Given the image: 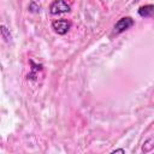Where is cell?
<instances>
[{"instance_id": "obj_1", "label": "cell", "mask_w": 154, "mask_h": 154, "mask_svg": "<svg viewBox=\"0 0 154 154\" xmlns=\"http://www.w3.org/2000/svg\"><path fill=\"white\" fill-rule=\"evenodd\" d=\"M70 10L71 7L65 0H54L49 6L51 14H61V13L70 12Z\"/></svg>"}, {"instance_id": "obj_2", "label": "cell", "mask_w": 154, "mask_h": 154, "mask_svg": "<svg viewBox=\"0 0 154 154\" xmlns=\"http://www.w3.org/2000/svg\"><path fill=\"white\" fill-rule=\"evenodd\" d=\"M134 24H135V22L131 17H123L114 24V28H113L114 30L113 31H114V34H120V32L128 30L129 28H131Z\"/></svg>"}, {"instance_id": "obj_3", "label": "cell", "mask_w": 154, "mask_h": 154, "mask_svg": "<svg viewBox=\"0 0 154 154\" xmlns=\"http://www.w3.org/2000/svg\"><path fill=\"white\" fill-rule=\"evenodd\" d=\"M52 28L54 29V31L59 35H65L70 28H71V23L66 19H58V20H54L52 23Z\"/></svg>"}, {"instance_id": "obj_4", "label": "cell", "mask_w": 154, "mask_h": 154, "mask_svg": "<svg viewBox=\"0 0 154 154\" xmlns=\"http://www.w3.org/2000/svg\"><path fill=\"white\" fill-rule=\"evenodd\" d=\"M138 14L141 17H144V18H148V17H153L154 18V5L141 6L138 8Z\"/></svg>"}, {"instance_id": "obj_5", "label": "cell", "mask_w": 154, "mask_h": 154, "mask_svg": "<svg viewBox=\"0 0 154 154\" xmlns=\"http://www.w3.org/2000/svg\"><path fill=\"white\" fill-rule=\"evenodd\" d=\"M1 35H2V38H4L6 42H8V41L11 40V34L7 31V28H6L5 25H1Z\"/></svg>"}, {"instance_id": "obj_6", "label": "cell", "mask_w": 154, "mask_h": 154, "mask_svg": "<svg viewBox=\"0 0 154 154\" xmlns=\"http://www.w3.org/2000/svg\"><path fill=\"white\" fill-rule=\"evenodd\" d=\"M112 153H125V150H124V149H116V150H113Z\"/></svg>"}]
</instances>
